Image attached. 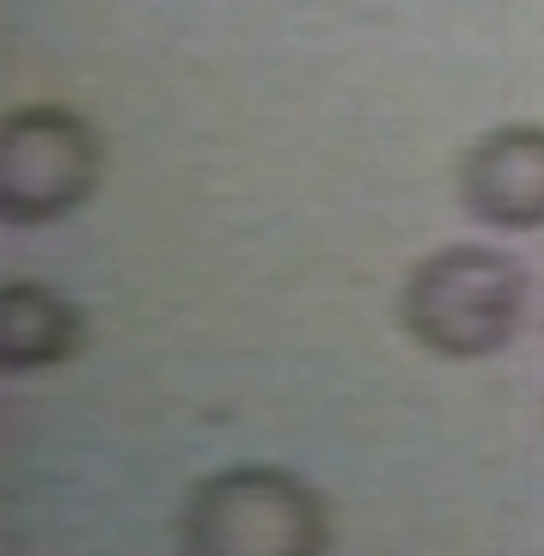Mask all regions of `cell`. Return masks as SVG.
<instances>
[{
    "label": "cell",
    "instance_id": "6da1fadb",
    "mask_svg": "<svg viewBox=\"0 0 544 556\" xmlns=\"http://www.w3.org/2000/svg\"><path fill=\"white\" fill-rule=\"evenodd\" d=\"M508 318H514V276L502 257H478V251L434 257V269L416 288V325L441 349H465L459 325H471V349H483L508 330Z\"/></svg>",
    "mask_w": 544,
    "mask_h": 556
}]
</instances>
